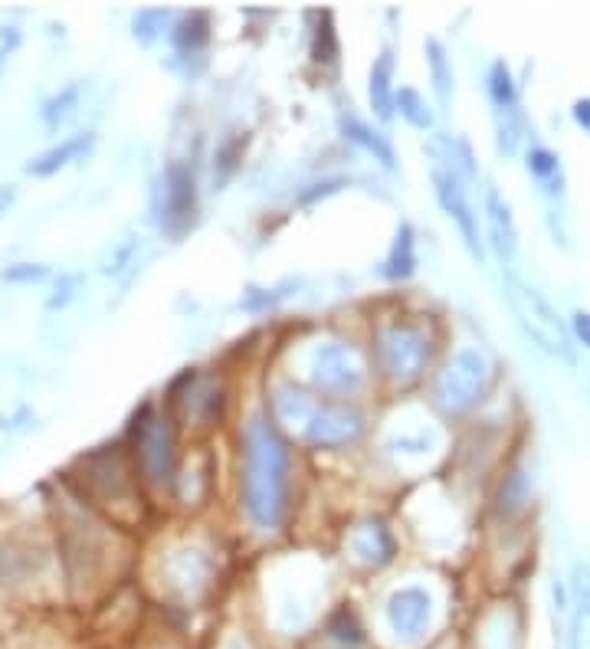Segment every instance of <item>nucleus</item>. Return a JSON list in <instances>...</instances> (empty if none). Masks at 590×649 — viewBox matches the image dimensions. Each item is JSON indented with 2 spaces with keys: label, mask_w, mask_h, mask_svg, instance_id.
<instances>
[{
  "label": "nucleus",
  "mask_w": 590,
  "mask_h": 649,
  "mask_svg": "<svg viewBox=\"0 0 590 649\" xmlns=\"http://www.w3.org/2000/svg\"><path fill=\"white\" fill-rule=\"evenodd\" d=\"M292 453L286 436L266 413H253L243 430L240 495L243 509L259 531H276L289 512Z\"/></svg>",
  "instance_id": "nucleus-1"
},
{
  "label": "nucleus",
  "mask_w": 590,
  "mask_h": 649,
  "mask_svg": "<svg viewBox=\"0 0 590 649\" xmlns=\"http://www.w3.org/2000/svg\"><path fill=\"white\" fill-rule=\"evenodd\" d=\"M433 338L427 325L410 322V318H387L374 332V364L384 381L407 387L420 381L430 364Z\"/></svg>",
  "instance_id": "nucleus-2"
},
{
  "label": "nucleus",
  "mask_w": 590,
  "mask_h": 649,
  "mask_svg": "<svg viewBox=\"0 0 590 649\" xmlns=\"http://www.w3.org/2000/svg\"><path fill=\"white\" fill-rule=\"evenodd\" d=\"M132 443H135V459L141 466L151 486H171L177 476V433L174 420L158 407H141V413L132 423Z\"/></svg>",
  "instance_id": "nucleus-3"
},
{
  "label": "nucleus",
  "mask_w": 590,
  "mask_h": 649,
  "mask_svg": "<svg viewBox=\"0 0 590 649\" xmlns=\"http://www.w3.org/2000/svg\"><path fill=\"white\" fill-rule=\"evenodd\" d=\"M309 377L312 384L328 397H354L368 384V361L358 345L341 338L318 341L309 354Z\"/></svg>",
  "instance_id": "nucleus-4"
},
{
  "label": "nucleus",
  "mask_w": 590,
  "mask_h": 649,
  "mask_svg": "<svg viewBox=\"0 0 590 649\" xmlns=\"http://www.w3.org/2000/svg\"><path fill=\"white\" fill-rule=\"evenodd\" d=\"M489 384V361L479 348H459L450 364L440 371L433 384V404L440 407L446 417L472 410L486 394Z\"/></svg>",
  "instance_id": "nucleus-5"
},
{
  "label": "nucleus",
  "mask_w": 590,
  "mask_h": 649,
  "mask_svg": "<svg viewBox=\"0 0 590 649\" xmlns=\"http://www.w3.org/2000/svg\"><path fill=\"white\" fill-rule=\"evenodd\" d=\"M509 302L522 322L525 335L535 338L541 348L551 351V354H568L571 351V332L564 325V318L558 315V309L541 295L535 286L528 282L509 276Z\"/></svg>",
  "instance_id": "nucleus-6"
},
{
  "label": "nucleus",
  "mask_w": 590,
  "mask_h": 649,
  "mask_svg": "<svg viewBox=\"0 0 590 649\" xmlns=\"http://www.w3.org/2000/svg\"><path fill=\"white\" fill-rule=\"evenodd\" d=\"M361 433H364V413L358 407L322 400L315 407L312 420L305 423L299 440L315 446V450H341V446L358 440Z\"/></svg>",
  "instance_id": "nucleus-7"
},
{
  "label": "nucleus",
  "mask_w": 590,
  "mask_h": 649,
  "mask_svg": "<svg viewBox=\"0 0 590 649\" xmlns=\"http://www.w3.org/2000/svg\"><path fill=\"white\" fill-rule=\"evenodd\" d=\"M197 217V181L191 164L168 161L161 174V227L181 236Z\"/></svg>",
  "instance_id": "nucleus-8"
},
{
  "label": "nucleus",
  "mask_w": 590,
  "mask_h": 649,
  "mask_svg": "<svg viewBox=\"0 0 590 649\" xmlns=\"http://www.w3.org/2000/svg\"><path fill=\"white\" fill-rule=\"evenodd\" d=\"M430 177H433V194H436V200H440V207L446 210V217H450L456 227H459V233H463L469 253L476 256V259H482L479 223H476V214H472V204H469L466 187H463L466 177L459 174V171H453L450 164L440 161V158H433Z\"/></svg>",
  "instance_id": "nucleus-9"
},
{
  "label": "nucleus",
  "mask_w": 590,
  "mask_h": 649,
  "mask_svg": "<svg viewBox=\"0 0 590 649\" xmlns=\"http://www.w3.org/2000/svg\"><path fill=\"white\" fill-rule=\"evenodd\" d=\"M489 96L495 105V132H499V151L512 155L518 138H522V125H518V89L512 79V69L495 59L489 69Z\"/></svg>",
  "instance_id": "nucleus-10"
},
{
  "label": "nucleus",
  "mask_w": 590,
  "mask_h": 649,
  "mask_svg": "<svg viewBox=\"0 0 590 649\" xmlns=\"http://www.w3.org/2000/svg\"><path fill=\"white\" fill-rule=\"evenodd\" d=\"M433 620V597L423 587H400L387 600V623L400 640L417 643L427 636Z\"/></svg>",
  "instance_id": "nucleus-11"
},
{
  "label": "nucleus",
  "mask_w": 590,
  "mask_h": 649,
  "mask_svg": "<svg viewBox=\"0 0 590 649\" xmlns=\"http://www.w3.org/2000/svg\"><path fill=\"white\" fill-rule=\"evenodd\" d=\"M318 404H322V397L309 394L295 381H276L273 387H269V410H273V417L269 420L276 423L279 433L292 430L295 436H302L305 423L312 420Z\"/></svg>",
  "instance_id": "nucleus-12"
},
{
  "label": "nucleus",
  "mask_w": 590,
  "mask_h": 649,
  "mask_svg": "<svg viewBox=\"0 0 590 649\" xmlns=\"http://www.w3.org/2000/svg\"><path fill=\"white\" fill-rule=\"evenodd\" d=\"M348 545L364 568H387L397 558V538L381 518H364V522L354 525Z\"/></svg>",
  "instance_id": "nucleus-13"
},
{
  "label": "nucleus",
  "mask_w": 590,
  "mask_h": 649,
  "mask_svg": "<svg viewBox=\"0 0 590 649\" xmlns=\"http://www.w3.org/2000/svg\"><path fill=\"white\" fill-rule=\"evenodd\" d=\"M486 223H489V243L495 256L502 263H512V256L518 250V227H515V217H512V207L495 187L486 191Z\"/></svg>",
  "instance_id": "nucleus-14"
},
{
  "label": "nucleus",
  "mask_w": 590,
  "mask_h": 649,
  "mask_svg": "<svg viewBox=\"0 0 590 649\" xmlns=\"http://www.w3.org/2000/svg\"><path fill=\"white\" fill-rule=\"evenodd\" d=\"M338 128H341V135L351 141V145L364 148L368 155H374V161H381L384 168H397V155H394L391 141H387L381 132H374L368 122H361L358 115H341Z\"/></svg>",
  "instance_id": "nucleus-15"
},
{
  "label": "nucleus",
  "mask_w": 590,
  "mask_h": 649,
  "mask_svg": "<svg viewBox=\"0 0 590 649\" xmlns=\"http://www.w3.org/2000/svg\"><path fill=\"white\" fill-rule=\"evenodd\" d=\"M381 273L394 282H404L417 273V236H413L410 223H400L397 227V236H394L391 250H387V256H384Z\"/></svg>",
  "instance_id": "nucleus-16"
},
{
  "label": "nucleus",
  "mask_w": 590,
  "mask_h": 649,
  "mask_svg": "<svg viewBox=\"0 0 590 649\" xmlns=\"http://www.w3.org/2000/svg\"><path fill=\"white\" fill-rule=\"evenodd\" d=\"M92 141H96V135H89V132L59 141L56 148L43 151V155L33 158V161L27 164V171H30L33 177H50V174H56L59 168H66V164H73L76 158L86 155V151L92 148Z\"/></svg>",
  "instance_id": "nucleus-17"
},
{
  "label": "nucleus",
  "mask_w": 590,
  "mask_h": 649,
  "mask_svg": "<svg viewBox=\"0 0 590 649\" xmlns=\"http://www.w3.org/2000/svg\"><path fill=\"white\" fill-rule=\"evenodd\" d=\"M394 56L391 53H381L374 59L371 66V76H368V96H371V109L381 115V118H391L394 115Z\"/></svg>",
  "instance_id": "nucleus-18"
},
{
  "label": "nucleus",
  "mask_w": 590,
  "mask_h": 649,
  "mask_svg": "<svg viewBox=\"0 0 590 649\" xmlns=\"http://www.w3.org/2000/svg\"><path fill=\"white\" fill-rule=\"evenodd\" d=\"M171 40L177 46V53L191 56V53H200L210 40V17L204 10H194V14H184L177 20V27L171 30Z\"/></svg>",
  "instance_id": "nucleus-19"
},
{
  "label": "nucleus",
  "mask_w": 590,
  "mask_h": 649,
  "mask_svg": "<svg viewBox=\"0 0 590 649\" xmlns=\"http://www.w3.org/2000/svg\"><path fill=\"white\" fill-rule=\"evenodd\" d=\"M427 63H430L436 96L446 105L453 99V66H450V59H446V50L440 40H427Z\"/></svg>",
  "instance_id": "nucleus-20"
},
{
  "label": "nucleus",
  "mask_w": 590,
  "mask_h": 649,
  "mask_svg": "<svg viewBox=\"0 0 590 649\" xmlns=\"http://www.w3.org/2000/svg\"><path fill=\"white\" fill-rule=\"evenodd\" d=\"M394 109H400V115H404L413 128H420V132L433 128V112H430L427 99H423L417 89H410V86L397 89L394 92Z\"/></svg>",
  "instance_id": "nucleus-21"
},
{
  "label": "nucleus",
  "mask_w": 590,
  "mask_h": 649,
  "mask_svg": "<svg viewBox=\"0 0 590 649\" xmlns=\"http://www.w3.org/2000/svg\"><path fill=\"white\" fill-rule=\"evenodd\" d=\"M184 564L181 571L171 568V581L174 584H181L187 594H194V590L204 584V577H207V561L200 558V551H181V558H177Z\"/></svg>",
  "instance_id": "nucleus-22"
},
{
  "label": "nucleus",
  "mask_w": 590,
  "mask_h": 649,
  "mask_svg": "<svg viewBox=\"0 0 590 649\" xmlns=\"http://www.w3.org/2000/svg\"><path fill=\"white\" fill-rule=\"evenodd\" d=\"M528 171L535 174L545 187H551V191H554V184H561V161L548 148H531L528 151Z\"/></svg>",
  "instance_id": "nucleus-23"
},
{
  "label": "nucleus",
  "mask_w": 590,
  "mask_h": 649,
  "mask_svg": "<svg viewBox=\"0 0 590 649\" xmlns=\"http://www.w3.org/2000/svg\"><path fill=\"white\" fill-rule=\"evenodd\" d=\"M312 56L315 63H332L338 56V37H335V27H332V14H318V27H315V37H312Z\"/></svg>",
  "instance_id": "nucleus-24"
},
{
  "label": "nucleus",
  "mask_w": 590,
  "mask_h": 649,
  "mask_svg": "<svg viewBox=\"0 0 590 649\" xmlns=\"http://www.w3.org/2000/svg\"><path fill=\"white\" fill-rule=\"evenodd\" d=\"M328 633H332L335 640L345 643V646H358L364 640L361 623H358V617H354V610H348V607H341V610L332 613V620H328Z\"/></svg>",
  "instance_id": "nucleus-25"
},
{
  "label": "nucleus",
  "mask_w": 590,
  "mask_h": 649,
  "mask_svg": "<svg viewBox=\"0 0 590 649\" xmlns=\"http://www.w3.org/2000/svg\"><path fill=\"white\" fill-rule=\"evenodd\" d=\"M243 145H246V138L240 141H230V145H223L220 151H217V168H214V184H227L230 177H233V171H236V164H240V158H243Z\"/></svg>",
  "instance_id": "nucleus-26"
},
{
  "label": "nucleus",
  "mask_w": 590,
  "mask_h": 649,
  "mask_svg": "<svg viewBox=\"0 0 590 649\" xmlns=\"http://www.w3.org/2000/svg\"><path fill=\"white\" fill-rule=\"evenodd\" d=\"M525 499H528V489H525V472H512L509 482H505V486H502V495H499V509H502L505 515H512V512L522 509Z\"/></svg>",
  "instance_id": "nucleus-27"
},
{
  "label": "nucleus",
  "mask_w": 590,
  "mask_h": 649,
  "mask_svg": "<svg viewBox=\"0 0 590 649\" xmlns=\"http://www.w3.org/2000/svg\"><path fill=\"white\" fill-rule=\"evenodd\" d=\"M76 102H79V89L76 86H69L63 96H56V99H50L43 105V118L50 125H59V122H66L69 115H73V109H76Z\"/></svg>",
  "instance_id": "nucleus-28"
},
{
  "label": "nucleus",
  "mask_w": 590,
  "mask_h": 649,
  "mask_svg": "<svg viewBox=\"0 0 590 649\" xmlns=\"http://www.w3.org/2000/svg\"><path fill=\"white\" fill-rule=\"evenodd\" d=\"M164 20H168V10H141L135 17V37L138 40H155L158 30H164Z\"/></svg>",
  "instance_id": "nucleus-29"
},
{
  "label": "nucleus",
  "mask_w": 590,
  "mask_h": 649,
  "mask_svg": "<svg viewBox=\"0 0 590 649\" xmlns=\"http://www.w3.org/2000/svg\"><path fill=\"white\" fill-rule=\"evenodd\" d=\"M571 590H574V597H577V604H581V610L590 613V568H584V564H577V568H574Z\"/></svg>",
  "instance_id": "nucleus-30"
},
{
  "label": "nucleus",
  "mask_w": 590,
  "mask_h": 649,
  "mask_svg": "<svg viewBox=\"0 0 590 649\" xmlns=\"http://www.w3.org/2000/svg\"><path fill=\"white\" fill-rule=\"evenodd\" d=\"M571 640H574L577 649H590V613L577 610V617H574V630H571Z\"/></svg>",
  "instance_id": "nucleus-31"
},
{
  "label": "nucleus",
  "mask_w": 590,
  "mask_h": 649,
  "mask_svg": "<svg viewBox=\"0 0 590 649\" xmlns=\"http://www.w3.org/2000/svg\"><path fill=\"white\" fill-rule=\"evenodd\" d=\"M43 276H46L43 266H27V263H20L17 269H7V273H4L7 282H37Z\"/></svg>",
  "instance_id": "nucleus-32"
},
{
  "label": "nucleus",
  "mask_w": 590,
  "mask_h": 649,
  "mask_svg": "<svg viewBox=\"0 0 590 649\" xmlns=\"http://www.w3.org/2000/svg\"><path fill=\"white\" fill-rule=\"evenodd\" d=\"M571 325H574L577 341L590 348V312H574V315H571Z\"/></svg>",
  "instance_id": "nucleus-33"
},
{
  "label": "nucleus",
  "mask_w": 590,
  "mask_h": 649,
  "mask_svg": "<svg viewBox=\"0 0 590 649\" xmlns=\"http://www.w3.org/2000/svg\"><path fill=\"white\" fill-rule=\"evenodd\" d=\"M17 43H20V33L14 27H0V63L17 50Z\"/></svg>",
  "instance_id": "nucleus-34"
},
{
  "label": "nucleus",
  "mask_w": 590,
  "mask_h": 649,
  "mask_svg": "<svg viewBox=\"0 0 590 649\" xmlns=\"http://www.w3.org/2000/svg\"><path fill=\"white\" fill-rule=\"evenodd\" d=\"M574 118H577V125H584L590 132V99H577L574 102Z\"/></svg>",
  "instance_id": "nucleus-35"
},
{
  "label": "nucleus",
  "mask_w": 590,
  "mask_h": 649,
  "mask_svg": "<svg viewBox=\"0 0 590 649\" xmlns=\"http://www.w3.org/2000/svg\"><path fill=\"white\" fill-rule=\"evenodd\" d=\"M338 184H345L338 177V181H325V184H315V191H309V194H302V200H315V197H325V194H332V191H338Z\"/></svg>",
  "instance_id": "nucleus-36"
},
{
  "label": "nucleus",
  "mask_w": 590,
  "mask_h": 649,
  "mask_svg": "<svg viewBox=\"0 0 590 649\" xmlns=\"http://www.w3.org/2000/svg\"><path fill=\"white\" fill-rule=\"evenodd\" d=\"M10 204H14V187H0V214H4Z\"/></svg>",
  "instance_id": "nucleus-37"
},
{
  "label": "nucleus",
  "mask_w": 590,
  "mask_h": 649,
  "mask_svg": "<svg viewBox=\"0 0 590 649\" xmlns=\"http://www.w3.org/2000/svg\"><path fill=\"white\" fill-rule=\"evenodd\" d=\"M568 649H577V646H574V640H571V643H568Z\"/></svg>",
  "instance_id": "nucleus-38"
},
{
  "label": "nucleus",
  "mask_w": 590,
  "mask_h": 649,
  "mask_svg": "<svg viewBox=\"0 0 590 649\" xmlns=\"http://www.w3.org/2000/svg\"><path fill=\"white\" fill-rule=\"evenodd\" d=\"M230 649H243V646H230Z\"/></svg>",
  "instance_id": "nucleus-39"
}]
</instances>
